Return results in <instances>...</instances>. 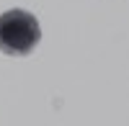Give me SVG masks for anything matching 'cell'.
<instances>
[{"mask_svg":"<svg viewBox=\"0 0 129 126\" xmlns=\"http://www.w3.org/2000/svg\"><path fill=\"white\" fill-rule=\"evenodd\" d=\"M41 39V28L28 10H5L0 16V51L8 57H28Z\"/></svg>","mask_w":129,"mask_h":126,"instance_id":"6da1fadb","label":"cell"}]
</instances>
